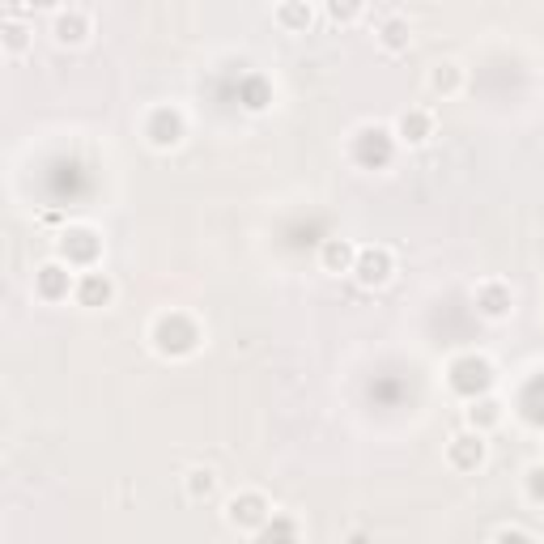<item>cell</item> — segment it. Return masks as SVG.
I'll use <instances>...</instances> for the list:
<instances>
[{
    "label": "cell",
    "instance_id": "6da1fadb",
    "mask_svg": "<svg viewBox=\"0 0 544 544\" xmlns=\"http://www.w3.org/2000/svg\"><path fill=\"white\" fill-rule=\"evenodd\" d=\"M154 345L166 358H187L200 345V332H196V324L187 315H162L154 324Z\"/></svg>",
    "mask_w": 544,
    "mask_h": 544
},
{
    "label": "cell",
    "instance_id": "7a4b0ae2",
    "mask_svg": "<svg viewBox=\"0 0 544 544\" xmlns=\"http://www.w3.org/2000/svg\"><path fill=\"white\" fill-rule=\"evenodd\" d=\"M451 388L459 391V396H468V400H477V396H485V391L493 388V366L485 362V358H459V362L451 366Z\"/></svg>",
    "mask_w": 544,
    "mask_h": 544
},
{
    "label": "cell",
    "instance_id": "3957f363",
    "mask_svg": "<svg viewBox=\"0 0 544 544\" xmlns=\"http://www.w3.org/2000/svg\"><path fill=\"white\" fill-rule=\"evenodd\" d=\"M35 289H39V298L60 302V298H68V294H77V281H73L68 264L52 259V264H43V268L35 272Z\"/></svg>",
    "mask_w": 544,
    "mask_h": 544
},
{
    "label": "cell",
    "instance_id": "277c9868",
    "mask_svg": "<svg viewBox=\"0 0 544 544\" xmlns=\"http://www.w3.org/2000/svg\"><path fill=\"white\" fill-rule=\"evenodd\" d=\"M391 268H396V259H391L388 247H366V251H358V264H353V272H358V281L366 289L383 286L391 277Z\"/></svg>",
    "mask_w": 544,
    "mask_h": 544
},
{
    "label": "cell",
    "instance_id": "5b68a950",
    "mask_svg": "<svg viewBox=\"0 0 544 544\" xmlns=\"http://www.w3.org/2000/svg\"><path fill=\"white\" fill-rule=\"evenodd\" d=\"M60 256H65L68 268H73V264H94V259H98V234L86 230V226L65 230L60 234Z\"/></svg>",
    "mask_w": 544,
    "mask_h": 544
},
{
    "label": "cell",
    "instance_id": "8992f818",
    "mask_svg": "<svg viewBox=\"0 0 544 544\" xmlns=\"http://www.w3.org/2000/svg\"><path fill=\"white\" fill-rule=\"evenodd\" d=\"M226 519H230L234 528H264L268 523V502L259 493H238L226 506Z\"/></svg>",
    "mask_w": 544,
    "mask_h": 544
},
{
    "label": "cell",
    "instance_id": "52a82bcc",
    "mask_svg": "<svg viewBox=\"0 0 544 544\" xmlns=\"http://www.w3.org/2000/svg\"><path fill=\"white\" fill-rule=\"evenodd\" d=\"M149 141L157 145V149H175V145L183 141V116L175 111V106H157L154 116H149Z\"/></svg>",
    "mask_w": 544,
    "mask_h": 544
},
{
    "label": "cell",
    "instance_id": "ba28073f",
    "mask_svg": "<svg viewBox=\"0 0 544 544\" xmlns=\"http://www.w3.org/2000/svg\"><path fill=\"white\" fill-rule=\"evenodd\" d=\"M447 459H451L459 472H472V468L485 464V434H455L451 447H447Z\"/></svg>",
    "mask_w": 544,
    "mask_h": 544
},
{
    "label": "cell",
    "instance_id": "9c48e42d",
    "mask_svg": "<svg viewBox=\"0 0 544 544\" xmlns=\"http://www.w3.org/2000/svg\"><path fill=\"white\" fill-rule=\"evenodd\" d=\"M358 162L362 166H388L391 162V141L383 128H362L358 136Z\"/></svg>",
    "mask_w": 544,
    "mask_h": 544
},
{
    "label": "cell",
    "instance_id": "30bf717a",
    "mask_svg": "<svg viewBox=\"0 0 544 544\" xmlns=\"http://www.w3.org/2000/svg\"><path fill=\"white\" fill-rule=\"evenodd\" d=\"M510 286H502V281H485V286L477 289V311L485 315V319H502V315H510Z\"/></svg>",
    "mask_w": 544,
    "mask_h": 544
},
{
    "label": "cell",
    "instance_id": "8fae6325",
    "mask_svg": "<svg viewBox=\"0 0 544 544\" xmlns=\"http://www.w3.org/2000/svg\"><path fill=\"white\" fill-rule=\"evenodd\" d=\"M111 294H116V286H111V277H106V272H86V277H81L77 281V302L81 307H106V302H111Z\"/></svg>",
    "mask_w": 544,
    "mask_h": 544
},
{
    "label": "cell",
    "instance_id": "7c38bea8",
    "mask_svg": "<svg viewBox=\"0 0 544 544\" xmlns=\"http://www.w3.org/2000/svg\"><path fill=\"white\" fill-rule=\"evenodd\" d=\"M396 132H400L404 145H426L434 136V119H429V111H404Z\"/></svg>",
    "mask_w": 544,
    "mask_h": 544
},
{
    "label": "cell",
    "instance_id": "4fadbf2b",
    "mask_svg": "<svg viewBox=\"0 0 544 544\" xmlns=\"http://www.w3.org/2000/svg\"><path fill=\"white\" fill-rule=\"evenodd\" d=\"M86 35H90V17L81 9H60L55 14V39L60 43H86Z\"/></svg>",
    "mask_w": 544,
    "mask_h": 544
},
{
    "label": "cell",
    "instance_id": "5bb4252c",
    "mask_svg": "<svg viewBox=\"0 0 544 544\" xmlns=\"http://www.w3.org/2000/svg\"><path fill=\"white\" fill-rule=\"evenodd\" d=\"M358 264V251H353L345 238H327L324 243V268L327 272H353Z\"/></svg>",
    "mask_w": 544,
    "mask_h": 544
},
{
    "label": "cell",
    "instance_id": "9a60e30c",
    "mask_svg": "<svg viewBox=\"0 0 544 544\" xmlns=\"http://www.w3.org/2000/svg\"><path fill=\"white\" fill-rule=\"evenodd\" d=\"M502 421V404L498 400H489V396H480V400H472V408H468V426L477 429H489V426H498Z\"/></svg>",
    "mask_w": 544,
    "mask_h": 544
},
{
    "label": "cell",
    "instance_id": "2e32d148",
    "mask_svg": "<svg viewBox=\"0 0 544 544\" xmlns=\"http://www.w3.org/2000/svg\"><path fill=\"white\" fill-rule=\"evenodd\" d=\"M259 544H298V528H294V519L272 515V523H264V531H259Z\"/></svg>",
    "mask_w": 544,
    "mask_h": 544
},
{
    "label": "cell",
    "instance_id": "e0dca14e",
    "mask_svg": "<svg viewBox=\"0 0 544 544\" xmlns=\"http://www.w3.org/2000/svg\"><path fill=\"white\" fill-rule=\"evenodd\" d=\"M429 90L442 94V98H451V94L459 90V65H451V60L434 65V73H429Z\"/></svg>",
    "mask_w": 544,
    "mask_h": 544
},
{
    "label": "cell",
    "instance_id": "ac0fdd59",
    "mask_svg": "<svg viewBox=\"0 0 544 544\" xmlns=\"http://www.w3.org/2000/svg\"><path fill=\"white\" fill-rule=\"evenodd\" d=\"M213 489H217V477H213L208 468H192V472H187V498L200 502V498H213Z\"/></svg>",
    "mask_w": 544,
    "mask_h": 544
},
{
    "label": "cell",
    "instance_id": "d6986e66",
    "mask_svg": "<svg viewBox=\"0 0 544 544\" xmlns=\"http://www.w3.org/2000/svg\"><path fill=\"white\" fill-rule=\"evenodd\" d=\"M277 22L289 30H307L311 26V9L307 5H286V9H277Z\"/></svg>",
    "mask_w": 544,
    "mask_h": 544
},
{
    "label": "cell",
    "instance_id": "ffe728a7",
    "mask_svg": "<svg viewBox=\"0 0 544 544\" xmlns=\"http://www.w3.org/2000/svg\"><path fill=\"white\" fill-rule=\"evenodd\" d=\"M383 47H391V52L408 47V26H404V22H388V26H383Z\"/></svg>",
    "mask_w": 544,
    "mask_h": 544
},
{
    "label": "cell",
    "instance_id": "44dd1931",
    "mask_svg": "<svg viewBox=\"0 0 544 544\" xmlns=\"http://www.w3.org/2000/svg\"><path fill=\"white\" fill-rule=\"evenodd\" d=\"M26 35H30L26 26H17V22H5V47H9V52H22V47H26Z\"/></svg>",
    "mask_w": 544,
    "mask_h": 544
},
{
    "label": "cell",
    "instance_id": "7402d4cb",
    "mask_svg": "<svg viewBox=\"0 0 544 544\" xmlns=\"http://www.w3.org/2000/svg\"><path fill=\"white\" fill-rule=\"evenodd\" d=\"M528 493H531V502H544V464H536L528 472Z\"/></svg>",
    "mask_w": 544,
    "mask_h": 544
},
{
    "label": "cell",
    "instance_id": "603a6c76",
    "mask_svg": "<svg viewBox=\"0 0 544 544\" xmlns=\"http://www.w3.org/2000/svg\"><path fill=\"white\" fill-rule=\"evenodd\" d=\"M493 544H531V536L528 531H519V528H502L493 536Z\"/></svg>",
    "mask_w": 544,
    "mask_h": 544
},
{
    "label": "cell",
    "instance_id": "cb8c5ba5",
    "mask_svg": "<svg viewBox=\"0 0 544 544\" xmlns=\"http://www.w3.org/2000/svg\"><path fill=\"white\" fill-rule=\"evenodd\" d=\"M327 14L337 17V22H349V17H358L362 9H358V5H327Z\"/></svg>",
    "mask_w": 544,
    "mask_h": 544
},
{
    "label": "cell",
    "instance_id": "d4e9b609",
    "mask_svg": "<svg viewBox=\"0 0 544 544\" xmlns=\"http://www.w3.org/2000/svg\"><path fill=\"white\" fill-rule=\"evenodd\" d=\"M349 544H366V536H362V531H353V536H349Z\"/></svg>",
    "mask_w": 544,
    "mask_h": 544
}]
</instances>
